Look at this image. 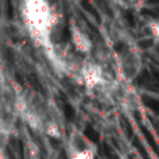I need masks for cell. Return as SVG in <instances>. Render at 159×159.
<instances>
[{
	"label": "cell",
	"mask_w": 159,
	"mask_h": 159,
	"mask_svg": "<svg viewBox=\"0 0 159 159\" xmlns=\"http://www.w3.org/2000/svg\"><path fill=\"white\" fill-rule=\"evenodd\" d=\"M20 14L34 42L45 49H52V35L57 22V13L43 0H27L20 4Z\"/></svg>",
	"instance_id": "6da1fadb"
},
{
	"label": "cell",
	"mask_w": 159,
	"mask_h": 159,
	"mask_svg": "<svg viewBox=\"0 0 159 159\" xmlns=\"http://www.w3.org/2000/svg\"><path fill=\"white\" fill-rule=\"evenodd\" d=\"M80 77L88 89H95L105 82V73L101 64L95 61H84L80 69Z\"/></svg>",
	"instance_id": "7a4b0ae2"
},
{
	"label": "cell",
	"mask_w": 159,
	"mask_h": 159,
	"mask_svg": "<svg viewBox=\"0 0 159 159\" xmlns=\"http://www.w3.org/2000/svg\"><path fill=\"white\" fill-rule=\"evenodd\" d=\"M69 159H96V154L92 147H82L73 149L69 154Z\"/></svg>",
	"instance_id": "277c9868"
},
{
	"label": "cell",
	"mask_w": 159,
	"mask_h": 159,
	"mask_svg": "<svg viewBox=\"0 0 159 159\" xmlns=\"http://www.w3.org/2000/svg\"><path fill=\"white\" fill-rule=\"evenodd\" d=\"M70 39L74 50L80 55H89L92 50V39L87 34V31L77 24V21H70Z\"/></svg>",
	"instance_id": "3957f363"
},
{
	"label": "cell",
	"mask_w": 159,
	"mask_h": 159,
	"mask_svg": "<svg viewBox=\"0 0 159 159\" xmlns=\"http://www.w3.org/2000/svg\"><path fill=\"white\" fill-rule=\"evenodd\" d=\"M0 159H6L4 154H3V151H2V148H0Z\"/></svg>",
	"instance_id": "5b68a950"
}]
</instances>
